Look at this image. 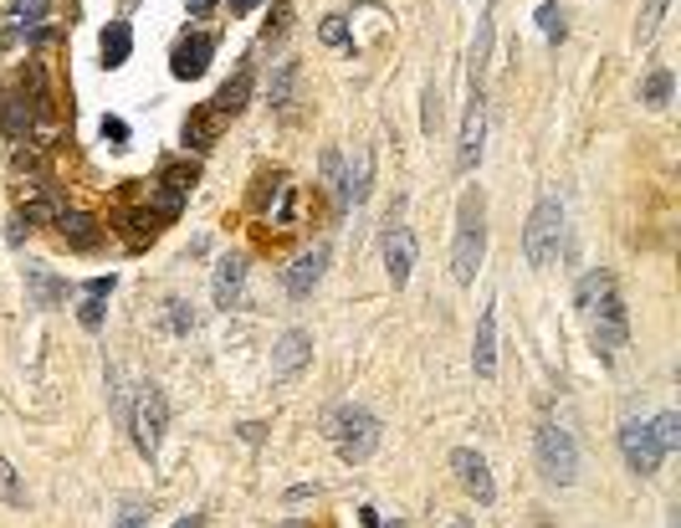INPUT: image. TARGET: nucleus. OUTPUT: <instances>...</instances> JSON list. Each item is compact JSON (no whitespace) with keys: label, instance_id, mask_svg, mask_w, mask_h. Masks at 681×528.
<instances>
[{"label":"nucleus","instance_id":"1","mask_svg":"<svg viewBox=\"0 0 681 528\" xmlns=\"http://www.w3.org/2000/svg\"><path fill=\"white\" fill-rule=\"evenodd\" d=\"M574 308H579V319L589 329V344L600 354L604 365L625 349V338H630V319H625V298H620L615 277L594 267V273L579 277V288H574Z\"/></svg>","mask_w":681,"mask_h":528},{"label":"nucleus","instance_id":"2","mask_svg":"<svg viewBox=\"0 0 681 528\" xmlns=\"http://www.w3.org/2000/svg\"><path fill=\"white\" fill-rule=\"evenodd\" d=\"M323 431H328L333 451L344 457V462H369L374 451H380V416L369 411V405L359 401H344V405H333L328 416H323Z\"/></svg>","mask_w":681,"mask_h":528},{"label":"nucleus","instance_id":"3","mask_svg":"<svg viewBox=\"0 0 681 528\" xmlns=\"http://www.w3.org/2000/svg\"><path fill=\"white\" fill-rule=\"evenodd\" d=\"M487 256V200L482 190H466L456 206V241H451V277L472 283L476 267Z\"/></svg>","mask_w":681,"mask_h":528},{"label":"nucleus","instance_id":"4","mask_svg":"<svg viewBox=\"0 0 681 528\" xmlns=\"http://www.w3.org/2000/svg\"><path fill=\"white\" fill-rule=\"evenodd\" d=\"M558 252H564V200L543 195L523 226V256L528 267H548V262H558Z\"/></svg>","mask_w":681,"mask_h":528},{"label":"nucleus","instance_id":"5","mask_svg":"<svg viewBox=\"0 0 681 528\" xmlns=\"http://www.w3.org/2000/svg\"><path fill=\"white\" fill-rule=\"evenodd\" d=\"M533 451H538V472L543 482H558V487H569L579 477V441L564 421H543L538 436H533Z\"/></svg>","mask_w":681,"mask_h":528},{"label":"nucleus","instance_id":"6","mask_svg":"<svg viewBox=\"0 0 681 528\" xmlns=\"http://www.w3.org/2000/svg\"><path fill=\"white\" fill-rule=\"evenodd\" d=\"M164 426H170V401H164V390H159V384H143L139 405L128 411V431H133V447H139L143 462H154V457H159Z\"/></svg>","mask_w":681,"mask_h":528},{"label":"nucleus","instance_id":"7","mask_svg":"<svg viewBox=\"0 0 681 528\" xmlns=\"http://www.w3.org/2000/svg\"><path fill=\"white\" fill-rule=\"evenodd\" d=\"M620 457H625V467H630L635 477H656V467H661L666 451L656 447L650 421H625V426H620Z\"/></svg>","mask_w":681,"mask_h":528},{"label":"nucleus","instance_id":"8","mask_svg":"<svg viewBox=\"0 0 681 528\" xmlns=\"http://www.w3.org/2000/svg\"><path fill=\"white\" fill-rule=\"evenodd\" d=\"M16 200H21V216H26V226H57L62 221V195H57V185H47V180H21L16 185Z\"/></svg>","mask_w":681,"mask_h":528},{"label":"nucleus","instance_id":"9","mask_svg":"<svg viewBox=\"0 0 681 528\" xmlns=\"http://www.w3.org/2000/svg\"><path fill=\"white\" fill-rule=\"evenodd\" d=\"M451 472H456V482L476 497V503H482V508H492V503H497V482H492L487 457H482L476 447H456V451H451Z\"/></svg>","mask_w":681,"mask_h":528},{"label":"nucleus","instance_id":"10","mask_svg":"<svg viewBox=\"0 0 681 528\" xmlns=\"http://www.w3.org/2000/svg\"><path fill=\"white\" fill-rule=\"evenodd\" d=\"M482 144H487V93H482V88H472V103H466V118H461L456 170H476V160H482Z\"/></svg>","mask_w":681,"mask_h":528},{"label":"nucleus","instance_id":"11","mask_svg":"<svg viewBox=\"0 0 681 528\" xmlns=\"http://www.w3.org/2000/svg\"><path fill=\"white\" fill-rule=\"evenodd\" d=\"M210 57H216V36H206V32H190V36H179L175 57H170V72H175L179 82H195V78H206Z\"/></svg>","mask_w":681,"mask_h":528},{"label":"nucleus","instance_id":"12","mask_svg":"<svg viewBox=\"0 0 681 528\" xmlns=\"http://www.w3.org/2000/svg\"><path fill=\"white\" fill-rule=\"evenodd\" d=\"M410 267H415V236H410V226L390 221V231H384V273H390V283H395V288H405V283H410Z\"/></svg>","mask_w":681,"mask_h":528},{"label":"nucleus","instance_id":"13","mask_svg":"<svg viewBox=\"0 0 681 528\" xmlns=\"http://www.w3.org/2000/svg\"><path fill=\"white\" fill-rule=\"evenodd\" d=\"M323 267H328V246H308V252L292 256V267H287V292L292 298H313V288L323 283Z\"/></svg>","mask_w":681,"mask_h":528},{"label":"nucleus","instance_id":"14","mask_svg":"<svg viewBox=\"0 0 681 528\" xmlns=\"http://www.w3.org/2000/svg\"><path fill=\"white\" fill-rule=\"evenodd\" d=\"M472 369H476V380H492V375H497V303H487L482 308V319H476Z\"/></svg>","mask_w":681,"mask_h":528},{"label":"nucleus","instance_id":"15","mask_svg":"<svg viewBox=\"0 0 681 528\" xmlns=\"http://www.w3.org/2000/svg\"><path fill=\"white\" fill-rule=\"evenodd\" d=\"M308 359H313V338H308V329H287V334L277 338V349H271V375H277V380H292Z\"/></svg>","mask_w":681,"mask_h":528},{"label":"nucleus","instance_id":"16","mask_svg":"<svg viewBox=\"0 0 681 528\" xmlns=\"http://www.w3.org/2000/svg\"><path fill=\"white\" fill-rule=\"evenodd\" d=\"M32 124H36V113H32V93L26 88H5V97H0V128H5V139L11 144H21L26 134H32Z\"/></svg>","mask_w":681,"mask_h":528},{"label":"nucleus","instance_id":"17","mask_svg":"<svg viewBox=\"0 0 681 528\" xmlns=\"http://www.w3.org/2000/svg\"><path fill=\"white\" fill-rule=\"evenodd\" d=\"M241 288H246V256L231 252L216 262V283H210V292H216V308H236Z\"/></svg>","mask_w":681,"mask_h":528},{"label":"nucleus","instance_id":"18","mask_svg":"<svg viewBox=\"0 0 681 528\" xmlns=\"http://www.w3.org/2000/svg\"><path fill=\"white\" fill-rule=\"evenodd\" d=\"M57 236H62L72 252H97V246H103V226H97L93 216H82V210H62Z\"/></svg>","mask_w":681,"mask_h":528},{"label":"nucleus","instance_id":"19","mask_svg":"<svg viewBox=\"0 0 681 528\" xmlns=\"http://www.w3.org/2000/svg\"><path fill=\"white\" fill-rule=\"evenodd\" d=\"M26 292H32L36 308H57L67 298V283L51 273L47 262H26Z\"/></svg>","mask_w":681,"mask_h":528},{"label":"nucleus","instance_id":"20","mask_svg":"<svg viewBox=\"0 0 681 528\" xmlns=\"http://www.w3.org/2000/svg\"><path fill=\"white\" fill-rule=\"evenodd\" d=\"M51 16V0H11L5 5V42H16L21 32H32Z\"/></svg>","mask_w":681,"mask_h":528},{"label":"nucleus","instance_id":"21","mask_svg":"<svg viewBox=\"0 0 681 528\" xmlns=\"http://www.w3.org/2000/svg\"><path fill=\"white\" fill-rule=\"evenodd\" d=\"M97 51H103V67H124L128 51H133V32H128V21H108L103 26V36H97Z\"/></svg>","mask_w":681,"mask_h":528},{"label":"nucleus","instance_id":"22","mask_svg":"<svg viewBox=\"0 0 681 528\" xmlns=\"http://www.w3.org/2000/svg\"><path fill=\"white\" fill-rule=\"evenodd\" d=\"M298 82H302L298 62H282L271 72V108L282 113V118H292V108H298Z\"/></svg>","mask_w":681,"mask_h":528},{"label":"nucleus","instance_id":"23","mask_svg":"<svg viewBox=\"0 0 681 528\" xmlns=\"http://www.w3.org/2000/svg\"><path fill=\"white\" fill-rule=\"evenodd\" d=\"M221 124H225V118L210 108V103H206V108H195L190 118H185V144H190V149H210V144H216V134H221Z\"/></svg>","mask_w":681,"mask_h":528},{"label":"nucleus","instance_id":"24","mask_svg":"<svg viewBox=\"0 0 681 528\" xmlns=\"http://www.w3.org/2000/svg\"><path fill=\"white\" fill-rule=\"evenodd\" d=\"M246 97H252V72L241 67L236 78H231V82H225V88H221V93L210 97V108L221 113V118H236V113L246 108Z\"/></svg>","mask_w":681,"mask_h":528},{"label":"nucleus","instance_id":"25","mask_svg":"<svg viewBox=\"0 0 681 528\" xmlns=\"http://www.w3.org/2000/svg\"><path fill=\"white\" fill-rule=\"evenodd\" d=\"M369 175H374V154H369V149H359V160H354V170L349 175H344V190H338V200H344V206H364L369 200Z\"/></svg>","mask_w":681,"mask_h":528},{"label":"nucleus","instance_id":"26","mask_svg":"<svg viewBox=\"0 0 681 528\" xmlns=\"http://www.w3.org/2000/svg\"><path fill=\"white\" fill-rule=\"evenodd\" d=\"M492 16L497 11H482V21H476V42H472V88H482V72H487V57H492Z\"/></svg>","mask_w":681,"mask_h":528},{"label":"nucleus","instance_id":"27","mask_svg":"<svg viewBox=\"0 0 681 528\" xmlns=\"http://www.w3.org/2000/svg\"><path fill=\"white\" fill-rule=\"evenodd\" d=\"M671 88H676L671 67H650L646 82H640V103H646V108H666V103H671Z\"/></svg>","mask_w":681,"mask_h":528},{"label":"nucleus","instance_id":"28","mask_svg":"<svg viewBox=\"0 0 681 528\" xmlns=\"http://www.w3.org/2000/svg\"><path fill=\"white\" fill-rule=\"evenodd\" d=\"M159 236V216L154 210H128L124 216V241L128 246H143V241Z\"/></svg>","mask_w":681,"mask_h":528},{"label":"nucleus","instance_id":"29","mask_svg":"<svg viewBox=\"0 0 681 528\" xmlns=\"http://www.w3.org/2000/svg\"><path fill=\"white\" fill-rule=\"evenodd\" d=\"M666 5H671V0H646V5H640V21H635V42H640V47H646V42H656Z\"/></svg>","mask_w":681,"mask_h":528},{"label":"nucleus","instance_id":"30","mask_svg":"<svg viewBox=\"0 0 681 528\" xmlns=\"http://www.w3.org/2000/svg\"><path fill=\"white\" fill-rule=\"evenodd\" d=\"M650 436H656V447L661 451H676L681 447V416L676 411H661V416L650 421Z\"/></svg>","mask_w":681,"mask_h":528},{"label":"nucleus","instance_id":"31","mask_svg":"<svg viewBox=\"0 0 681 528\" xmlns=\"http://www.w3.org/2000/svg\"><path fill=\"white\" fill-rule=\"evenodd\" d=\"M0 503H11V508H26V482H21V472L5 457H0Z\"/></svg>","mask_w":681,"mask_h":528},{"label":"nucleus","instance_id":"32","mask_svg":"<svg viewBox=\"0 0 681 528\" xmlns=\"http://www.w3.org/2000/svg\"><path fill=\"white\" fill-rule=\"evenodd\" d=\"M282 195H287V175H262L256 180V195H252V210H271Z\"/></svg>","mask_w":681,"mask_h":528},{"label":"nucleus","instance_id":"33","mask_svg":"<svg viewBox=\"0 0 681 528\" xmlns=\"http://www.w3.org/2000/svg\"><path fill=\"white\" fill-rule=\"evenodd\" d=\"M159 216V221H175L179 210H185V190H175V185H154V206H149Z\"/></svg>","mask_w":681,"mask_h":528},{"label":"nucleus","instance_id":"34","mask_svg":"<svg viewBox=\"0 0 681 528\" xmlns=\"http://www.w3.org/2000/svg\"><path fill=\"white\" fill-rule=\"evenodd\" d=\"M538 32L548 36V42H564V36H569V26H564V5H558V0H548V5H538Z\"/></svg>","mask_w":681,"mask_h":528},{"label":"nucleus","instance_id":"35","mask_svg":"<svg viewBox=\"0 0 681 528\" xmlns=\"http://www.w3.org/2000/svg\"><path fill=\"white\" fill-rule=\"evenodd\" d=\"M159 185H175V190L190 195L195 185H200V164H164V170H159Z\"/></svg>","mask_w":681,"mask_h":528},{"label":"nucleus","instance_id":"36","mask_svg":"<svg viewBox=\"0 0 681 528\" xmlns=\"http://www.w3.org/2000/svg\"><path fill=\"white\" fill-rule=\"evenodd\" d=\"M108 401H113V416H118V426H128V390H124V375H118V365H108Z\"/></svg>","mask_w":681,"mask_h":528},{"label":"nucleus","instance_id":"37","mask_svg":"<svg viewBox=\"0 0 681 528\" xmlns=\"http://www.w3.org/2000/svg\"><path fill=\"white\" fill-rule=\"evenodd\" d=\"M323 180H328L333 195L344 190V154H338V149H323ZM338 206H344V200H338Z\"/></svg>","mask_w":681,"mask_h":528},{"label":"nucleus","instance_id":"38","mask_svg":"<svg viewBox=\"0 0 681 528\" xmlns=\"http://www.w3.org/2000/svg\"><path fill=\"white\" fill-rule=\"evenodd\" d=\"M78 323H82V329H87V334H97V329H103V298H93V292H82Z\"/></svg>","mask_w":681,"mask_h":528},{"label":"nucleus","instance_id":"39","mask_svg":"<svg viewBox=\"0 0 681 528\" xmlns=\"http://www.w3.org/2000/svg\"><path fill=\"white\" fill-rule=\"evenodd\" d=\"M149 503H124V513L113 518V528H149Z\"/></svg>","mask_w":681,"mask_h":528},{"label":"nucleus","instance_id":"40","mask_svg":"<svg viewBox=\"0 0 681 528\" xmlns=\"http://www.w3.org/2000/svg\"><path fill=\"white\" fill-rule=\"evenodd\" d=\"M170 329H175V334H190L195 329V308L185 303V298H170Z\"/></svg>","mask_w":681,"mask_h":528},{"label":"nucleus","instance_id":"41","mask_svg":"<svg viewBox=\"0 0 681 528\" xmlns=\"http://www.w3.org/2000/svg\"><path fill=\"white\" fill-rule=\"evenodd\" d=\"M317 36H323V47H349V26H344V16H328L323 26H317Z\"/></svg>","mask_w":681,"mask_h":528},{"label":"nucleus","instance_id":"42","mask_svg":"<svg viewBox=\"0 0 681 528\" xmlns=\"http://www.w3.org/2000/svg\"><path fill=\"white\" fill-rule=\"evenodd\" d=\"M436 124H441V93H436V82L426 88V118H420V128L426 134H436Z\"/></svg>","mask_w":681,"mask_h":528},{"label":"nucleus","instance_id":"43","mask_svg":"<svg viewBox=\"0 0 681 528\" xmlns=\"http://www.w3.org/2000/svg\"><path fill=\"white\" fill-rule=\"evenodd\" d=\"M241 441H246V447H262V441H267V426H262V421H246V426H241Z\"/></svg>","mask_w":681,"mask_h":528},{"label":"nucleus","instance_id":"44","mask_svg":"<svg viewBox=\"0 0 681 528\" xmlns=\"http://www.w3.org/2000/svg\"><path fill=\"white\" fill-rule=\"evenodd\" d=\"M103 139L124 144V139H128V124H124V118H103Z\"/></svg>","mask_w":681,"mask_h":528},{"label":"nucleus","instance_id":"45","mask_svg":"<svg viewBox=\"0 0 681 528\" xmlns=\"http://www.w3.org/2000/svg\"><path fill=\"white\" fill-rule=\"evenodd\" d=\"M113 288H118V277H113V273H108V277H93V283H87V292H93V298H108Z\"/></svg>","mask_w":681,"mask_h":528},{"label":"nucleus","instance_id":"46","mask_svg":"<svg viewBox=\"0 0 681 528\" xmlns=\"http://www.w3.org/2000/svg\"><path fill=\"white\" fill-rule=\"evenodd\" d=\"M225 5H231V16H252L262 0H225Z\"/></svg>","mask_w":681,"mask_h":528},{"label":"nucleus","instance_id":"47","mask_svg":"<svg viewBox=\"0 0 681 528\" xmlns=\"http://www.w3.org/2000/svg\"><path fill=\"white\" fill-rule=\"evenodd\" d=\"M175 528H200V513H185V518H179Z\"/></svg>","mask_w":681,"mask_h":528},{"label":"nucleus","instance_id":"48","mask_svg":"<svg viewBox=\"0 0 681 528\" xmlns=\"http://www.w3.org/2000/svg\"><path fill=\"white\" fill-rule=\"evenodd\" d=\"M210 5H216V0H190V11H195V16H206Z\"/></svg>","mask_w":681,"mask_h":528},{"label":"nucleus","instance_id":"49","mask_svg":"<svg viewBox=\"0 0 681 528\" xmlns=\"http://www.w3.org/2000/svg\"><path fill=\"white\" fill-rule=\"evenodd\" d=\"M441 528H472V523H466V518H446Z\"/></svg>","mask_w":681,"mask_h":528},{"label":"nucleus","instance_id":"50","mask_svg":"<svg viewBox=\"0 0 681 528\" xmlns=\"http://www.w3.org/2000/svg\"><path fill=\"white\" fill-rule=\"evenodd\" d=\"M390 528H405V523H390Z\"/></svg>","mask_w":681,"mask_h":528}]
</instances>
